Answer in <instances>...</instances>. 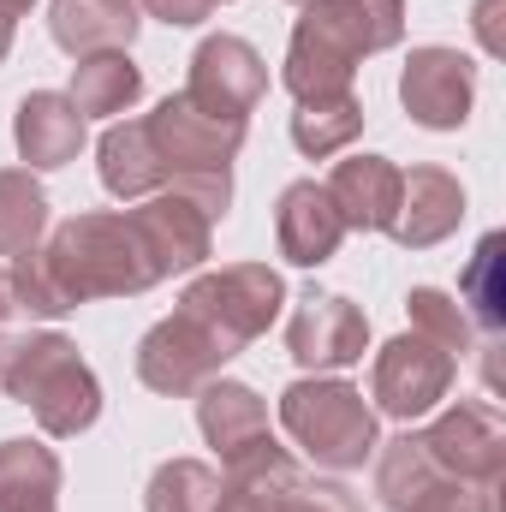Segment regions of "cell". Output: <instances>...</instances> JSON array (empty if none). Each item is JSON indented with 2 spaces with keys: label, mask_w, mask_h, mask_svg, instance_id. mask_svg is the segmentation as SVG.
<instances>
[{
  "label": "cell",
  "mask_w": 506,
  "mask_h": 512,
  "mask_svg": "<svg viewBox=\"0 0 506 512\" xmlns=\"http://www.w3.org/2000/svg\"><path fill=\"white\" fill-rule=\"evenodd\" d=\"M137 24H143V6H137V0H54V6H48V36H54L72 60L131 48Z\"/></svg>",
  "instance_id": "20"
},
{
  "label": "cell",
  "mask_w": 506,
  "mask_h": 512,
  "mask_svg": "<svg viewBox=\"0 0 506 512\" xmlns=\"http://www.w3.org/2000/svg\"><path fill=\"white\" fill-rule=\"evenodd\" d=\"M328 197L346 221V233H387L399 209V167L387 155H346L328 179Z\"/></svg>",
  "instance_id": "19"
},
{
  "label": "cell",
  "mask_w": 506,
  "mask_h": 512,
  "mask_svg": "<svg viewBox=\"0 0 506 512\" xmlns=\"http://www.w3.org/2000/svg\"><path fill=\"white\" fill-rule=\"evenodd\" d=\"M12 310V286H6V274H0V316Z\"/></svg>",
  "instance_id": "33"
},
{
  "label": "cell",
  "mask_w": 506,
  "mask_h": 512,
  "mask_svg": "<svg viewBox=\"0 0 506 512\" xmlns=\"http://www.w3.org/2000/svg\"><path fill=\"white\" fill-rule=\"evenodd\" d=\"M30 12V0H0V24H18Z\"/></svg>",
  "instance_id": "31"
},
{
  "label": "cell",
  "mask_w": 506,
  "mask_h": 512,
  "mask_svg": "<svg viewBox=\"0 0 506 512\" xmlns=\"http://www.w3.org/2000/svg\"><path fill=\"white\" fill-rule=\"evenodd\" d=\"M0 382L42 423V435H54V441H72V435H84L102 417V382H96V370L84 364V352L66 334L18 340L6 370H0Z\"/></svg>",
  "instance_id": "4"
},
{
  "label": "cell",
  "mask_w": 506,
  "mask_h": 512,
  "mask_svg": "<svg viewBox=\"0 0 506 512\" xmlns=\"http://www.w3.org/2000/svg\"><path fill=\"white\" fill-rule=\"evenodd\" d=\"M149 18H161V24H173V30H191V24H203V18H215L221 12V0H137Z\"/></svg>",
  "instance_id": "29"
},
{
  "label": "cell",
  "mask_w": 506,
  "mask_h": 512,
  "mask_svg": "<svg viewBox=\"0 0 506 512\" xmlns=\"http://www.w3.org/2000/svg\"><path fill=\"white\" fill-rule=\"evenodd\" d=\"M280 429L316 471H358L376 459V405L352 382L304 376L280 393Z\"/></svg>",
  "instance_id": "5"
},
{
  "label": "cell",
  "mask_w": 506,
  "mask_h": 512,
  "mask_svg": "<svg viewBox=\"0 0 506 512\" xmlns=\"http://www.w3.org/2000/svg\"><path fill=\"white\" fill-rule=\"evenodd\" d=\"M459 221H465V185L447 167H411V173H399V209H393V227H387L393 245L429 251L447 233H459Z\"/></svg>",
  "instance_id": "14"
},
{
  "label": "cell",
  "mask_w": 506,
  "mask_h": 512,
  "mask_svg": "<svg viewBox=\"0 0 506 512\" xmlns=\"http://www.w3.org/2000/svg\"><path fill=\"white\" fill-rule=\"evenodd\" d=\"M501 251H506V239L501 233H489V239L477 245V256H471V268L459 274V310L471 316V328H477L483 340H501V328H506Z\"/></svg>",
  "instance_id": "26"
},
{
  "label": "cell",
  "mask_w": 506,
  "mask_h": 512,
  "mask_svg": "<svg viewBox=\"0 0 506 512\" xmlns=\"http://www.w3.org/2000/svg\"><path fill=\"white\" fill-rule=\"evenodd\" d=\"M12 143L36 173H54L66 161H78L84 149V114L72 108L66 90H30L12 114Z\"/></svg>",
  "instance_id": "17"
},
{
  "label": "cell",
  "mask_w": 506,
  "mask_h": 512,
  "mask_svg": "<svg viewBox=\"0 0 506 512\" xmlns=\"http://www.w3.org/2000/svg\"><path fill=\"white\" fill-rule=\"evenodd\" d=\"M286 352L298 370L310 376H334V370H352L364 364L370 352V316L346 298V292H304L292 322H286Z\"/></svg>",
  "instance_id": "11"
},
{
  "label": "cell",
  "mask_w": 506,
  "mask_h": 512,
  "mask_svg": "<svg viewBox=\"0 0 506 512\" xmlns=\"http://www.w3.org/2000/svg\"><path fill=\"white\" fill-rule=\"evenodd\" d=\"M143 131H149V149H155V167H161V191H185L209 221H221L233 209V161H239L251 126L203 114L179 90L155 114H143Z\"/></svg>",
  "instance_id": "3"
},
{
  "label": "cell",
  "mask_w": 506,
  "mask_h": 512,
  "mask_svg": "<svg viewBox=\"0 0 506 512\" xmlns=\"http://www.w3.org/2000/svg\"><path fill=\"white\" fill-rule=\"evenodd\" d=\"M227 364H233V346L215 340V334H209L197 316H185V310L161 316V322L137 340V382L149 387V393H167V399L197 393L203 382H215Z\"/></svg>",
  "instance_id": "8"
},
{
  "label": "cell",
  "mask_w": 506,
  "mask_h": 512,
  "mask_svg": "<svg viewBox=\"0 0 506 512\" xmlns=\"http://www.w3.org/2000/svg\"><path fill=\"white\" fill-rule=\"evenodd\" d=\"M221 507V471L203 459H167L149 489H143V512H215Z\"/></svg>",
  "instance_id": "27"
},
{
  "label": "cell",
  "mask_w": 506,
  "mask_h": 512,
  "mask_svg": "<svg viewBox=\"0 0 506 512\" xmlns=\"http://www.w3.org/2000/svg\"><path fill=\"white\" fill-rule=\"evenodd\" d=\"M399 102L423 131H459L477 108V60L459 48H411L405 72H399Z\"/></svg>",
  "instance_id": "13"
},
{
  "label": "cell",
  "mask_w": 506,
  "mask_h": 512,
  "mask_svg": "<svg viewBox=\"0 0 506 512\" xmlns=\"http://www.w3.org/2000/svg\"><path fill=\"white\" fill-rule=\"evenodd\" d=\"M197 429L221 453V465H233V459H245L251 447L268 441V405H262L256 387L215 376V382L197 387Z\"/></svg>",
  "instance_id": "18"
},
{
  "label": "cell",
  "mask_w": 506,
  "mask_h": 512,
  "mask_svg": "<svg viewBox=\"0 0 506 512\" xmlns=\"http://www.w3.org/2000/svg\"><path fill=\"white\" fill-rule=\"evenodd\" d=\"M405 316H411V334L435 340L441 352H453V358L477 352V328H471V316L459 310V298H453V292H441V286H411Z\"/></svg>",
  "instance_id": "28"
},
{
  "label": "cell",
  "mask_w": 506,
  "mask_h": 512,
  "mask_svg": "<svg viewBox=\"0 0 506 512\" xmlns=\"http://www.w3.org/2000/svg\"><path fill=\"white\" fill-rule=\"evenodd\" d=\"M60 501V459L54 447L12 435L0 441V512H54Z\"/></svg>",
  "instance_id": "22"
},
{
  "label": "cell",
  "mask_w": 506,
  "mask_h": 512,
  "mask_svg": "<svg viewBox=\"0 0 506 512\" xmlns=\"http://www.w3.org/2000/svg\"><path fill=\"white\" fill-rule=\"evenodd\" d=\"M501 6H506V0H477V36H483V48H489V54H501V24H495V18H501Z\"/></svg>",
  "instance_id": "30"
},
{
  "label": "cell",
  "mask_w": 506,
  "mask_h": 512,
  "mask_svg": "<svg viewBox=\"0 0 506 512\" xmlns=\"http://www.w3.org/2000/svg\"><path fill=\"white\" fill-rule=\"evenodd\" d=\"M280 304H286V280H280L268 262H227V268H209V274H197V280L185 286V298H179V310L197 316L215 340H227L233 358L274 328Z\"/></svg>",
  "instance_id": "7"
},
{
  "label": "cell",
  "mask_w": 506,
  "mask_h": 512,
  "mask_svg": "<svg viewBox=\"0 0 506 512\" xmlns=\"http://www.w3.org/2000/svg\"><path fill=\"white\" fill-rule=\"evenodd\" d=\"M96 167H102L108 197H120V203H143V197L161 191V167H155V149H149L143 120H114V126L102 131Z\"/></svg>",
  "instance_id": "23"
},
{
  "label": "cell",
  "mask_w": 506,
  "mask_h": 512,
  "mask_svg": "<svg viewBox=\"0 0 506 512\" xmlns=\"http://www.w3.org/2000/svg\"><path fill=\"white\" fill-rule=\"evenodd\" d=\"M72 108L84 114V120H114V114H126L137 108V96H143V66L131 60L126 48H114V54H84L78 66H72Z\"/></svg>",
  "instance_id": "21"
},
{
  "label": "cell",
  "mask_w": 506,
  "mask_h": 512,
  "mask_svg": "<svg viewBox=\"0 0 506 512\" xmlns=\"http://www.w3.org/2000/svg\"><path fill=\"white\" fill-rule=\"evenodd\" d=\"M459 376V358L441 352L435 340L423 334H399L376 352V370H370V399H376L381 417H399V423H417L429 417Z\"/></svg>",
  "instance_id": "9"
},
{
  "label": "cell",
  "mask_w": 506,
  "mask_h": 512,
  "mask_svg": "<svg viewBox=\"0 0 506 512\" xmlns=\"http://www.w3.org/2000/svg\"><path fill=\"white\" fill-rule=\"evenodd\" d=\"M358 131H364V102H358L352 90L298 102V114H292V143H298V155H310V161H328V155L352 149Z\"/></svg>",
  "instance_id": "24"
},
{
  "label": "cell",
  "mask_w": 506,
  "mask_h": 512,
  "mask_svg": "<svg viewBox=\"0 0 506 512\" xmlns=\"http://www.w3.org/2000/svg\"><path fill=\"white\" fill-rule=\"evenodd\" d=\"M42 262L72 310L90 298H137V292L161 286V268L143 245V233L120 209H90V215L60 221L42 245Z\"/></svg>",
  "instance_id": "2"
},
{
  "label": "cell",
  "mask_w": 506,
  "mask_h": 512,
  "mask_svg": "<svg viewBox=\"0 0 506 512\" xmlns=\"http://www.w3.org/2000/svg\"><path fill=\"white\" fill-rule=\"evenodd\" d=\"M274 239H280V256L298 262V268H322L334 262V251L346 245V221L328 197V185L316 179H292L274 203Z\"/></svg>",
  "instance_id": "16"
},
{
  "label": "cell",
  "mask_w": 506,
  "mask_h": 512,
  "mask_svg": "<svg viewBox=\"0 0 506 512\" xmlns=\"http://www.w3.org/2000/svg\"><path fill=\"white\" fill-rule=\"evenodd\" d=\"M48 233V191L30 179V167L0 173V256H24Z\"/></svg>",
  "instance_id": "25"
},
{
  "label": "cell",
  "mask_w": 506,
  "mask_h": 512,
  "mask_svg": "<svg viewBox=\"0 0 506 512\" xmlns=\"http://www.w3.org/2000/svg\"><path fill=\"white\" fill-rule=\"evenodd\" d=\"M131 227L143 233V245L155 256L161 280L197 268V262L209 256V245H215V221H209L185 191H155V197H143V203L131 209Z\"/></svg>",
  "instance_id": "15"
},
{
  "label": "cell",
  "mask_w": 506,
  "mask_h": 512,
  "mask_svg": "<svg viewBox=\"0 0 506 512\" xmlns=\"http://www.w3.org/2000/svg\"><path fill=\"white\" fill-rule=\"evenodd\" d=\"M12 30H18V24H0V60L12 54Z\"/></svg>",
  "instance_id": "32"
},
{
  "label": "cell",
  "mask_w": 506,
  "mask_h": 512,
  "mask_svg": "<svg viewBox=\"0 0 506 512\" xmlns=\"http://www.w3.org/2000/svg\"><path fill=\"white\" fill-rule=\"evenodd\" d=\"M185 96L203 108V114H221V120H239L251 126L256 102L268 96V60L256 54L245 36H203L197 54H191V78H185Z\"/></svg>",
  "instance_id": "12"
},
{
  "label": "cell",
  "mask_w": 506,
  "mask_h": 512,
  "mask_svg": "<svg viewBox=\"0 0 506 512\" xmlns=\"http://www.w3.org/2000/svg\"><path fill=\"white\" fill-rule=\"evenodd\" d=\"M215 512H364V501L346 483L304 477L298 459L268 435L245 459L227 465L221 477V507Z\"/></svg>",
  "instance_id": "6"
},
{
  "label": "cell",
  "mask_w": 506,
  "mask_h": 512,
  "mask_svg": "<svg viewBox=\"0 0 506 512\" xmlns=\"http://www.w3.org/2000/svg\"><path fill=\"white\" fill-rule=\"evenodd\" d=\"M292 6H304V0H292Z\"/></svg>",
  "instance_id": "35"
},
{
  "label": "cell",
  "mask_w": 506,
  "mask_h": 512,
  "mask_svg": "<svg viewBox=\"0 0 506 512\" xmlns=\"http://www.w3.org/2000/svg\"><path fill=\"white\" fill-rule=\"evenodd\" d=\"M405 36V0H304L292 24L280 84L298 102L352 90V72Z\"/></svg>",
  "instance_id": "1"
},
{
  "label": "cell",
  "mask_w": 506,
  "mask_h": 512,
  "mask_svg": "<svg viewBox=\"0 0 506 512\" xmlns=\"http://www.w3.org/2000/svg\"><path fill=\"white\" fill-rule=\"evenodd\" d=\"M12 346H18V340H6V334H0V370H6V358H12Z\"/></svg>",
  "instance_id": "34"
},
{
  "label": "cell",
  "mask_w": 506,
  "mask_h": 512,
  "mask_svg": "<svg viewBox=\"0 0 506 512\" xmlns=\"http://www.w3.org/2000/svg\"><path fill=\"white\" fill-rule=\"evenodd\" d=\"M417 441L429 447V459L459 477V483H477V489H495L501 495L506 477V423L489 399H459L447 405L429 429H417Z\"/></svg>",
  "instance_id": "10"
}]
</instances>
